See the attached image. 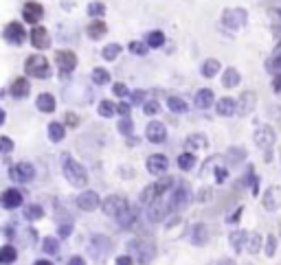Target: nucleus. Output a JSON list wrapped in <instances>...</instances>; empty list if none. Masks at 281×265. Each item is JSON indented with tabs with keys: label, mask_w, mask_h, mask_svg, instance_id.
I'll use <instances>...</instances> for the list:
<instances>
[{
	"label": "nucleus",
	"mask_w": 281,
	"mask_h": 265,
	"mask_svg": "<svg viewBox=\"0 0 281 265\" xmlns=\"http://www.w3.org/2000/svg\"><path fill=\"white\" fill-rule=\"evenodd\" d=\"M189 149H205L207 147V136L205 134H191L187 141H184Z\"/></svg>",
	"instance_id": "31"
},
{
	"label": "nucleus",
	"mask_w": 281,
	"mask_h": 265,
	"mask_svg": "<svg viewBox=\"0 0 281 265\" xmlns=\"http://www.w3.org/2000/svg\"><path fill=\"white\" fill-rule=\"evenodd\" d=\"M218 70H220V62H218V59H209V62H205V66H202V75H205V77H213Z\"/></svg>",
	"instance_id": "39"
},
{
	"label": "nucleus",
	"mask_w": 281,
	"mask_h": 265,
	"mask_svg": "<svg viewBox=\"0 0 281 265\" xmlns=\"http://www.w3.org/2000/svg\"><path fill=\"white\" fill-rule=\"evenodd\" d=\"M42 14H44V9H42V5H40V3H27V5H25V9H22V18H25L27 22H31V24L40 22Z\"/></svg>",
	"instance_id": "19"
},
{
	"label": "nucleus",
	"mask_w": 281,
	"mask_h": 265,
	"mask_svg": "<svg viewBox=\"0 0 281 265\" xmlns=\"http://www.w3.org/2000/svg\"><path fill=\"white\" fill-rule=\"evenodd\" d=\"M108 31V27H106V22H101V20H95L88 24V35H90L92 40H99V38H104Z\"/></svg>",
	"instance_id": "29"
},
{
	"label": "nucleus",
	"mask_w": 281,
	"mask_h": 265,
	"mask_svg": "<svg viewBox=\"0 0 281 265\" xmlns=\"http://www.w3.org/2000/svg\"><path fill=\"white\" fill-rule=\"evenodd\" d=\"M27 38L25 33V27H22L20 22H9L7 29H5V40L11 42V44H22Z\"/></svg>",
	"instance_id": "12"
},
{
	"label": "nucleus",
	"mask_w": 281,
	"mask_h": 265,
	"mask_svg": "<svg viewBox=\"0 0 281 265\" xmlns=\"http://www.w3.org/2000/svg\"><path fill=\"white\" fill-rule=\"evenodd\" d=\"M64 136H66V129H64L62 123H51L49 125V138H51L53 143L64 141Z\"/></svg>",
	"instance_id": "30"
},
{
	"label": "nucleus",
	"mask_w": 281,
	"mask_h": 265,
	"mask_svg": "<svg viewBox=\"0 0 281 265\" xmlns=\"http://www.w3.org/2000/svg\"><path fill=\"white\" fill-rule=\"evenodd\" d=\"M169 200L165 202V197H158L156 202L149 206V221H165L167 213H169Z\"/></svg>",
	"instance_id": "11"
},
{
	"label": "nucleus",
	"mask_w": 281,
	"mask_h": 265,
	"mask_svg": "<svg viewBox=\"0 0 281 265\" xmlns=\"http://www.w3.org/2000/svg\"><path fill=\"white\" fill-rule=\"evenodd\" d=\"M0 145H3V152H5V154H9L11 147H14V145H11V138H7V136L0 138Z\"/></svg>",
	"instance_id": "50"
},
{
	"label": "nucleus",
	"mask_w": 281,
	"mask_h": 265,
	"mask_svg": "<svg viewBox=\"0 0 281 265\" xmlns=\"http://www.w3.org/2000/svg\"><path fill=\"white\" fill-rule=\"evenodd\" d=\"M22 202H25V197H22V193L18 189L3 191V206L5 208H18V206H22Z\"/></svg>",
	"instance_id": "18"
},
{
	"label": "nucleus",
	"mask_w": 281,
	"mask_h": 265,
	"mask_svg": "<svg viewBox=\"0 0 281 265\" xmlns=\"http://www.w3.org/2000/svg\"><path fill=\"white\" fill-rule=\"evenodd\" d=\"M226 176H229V173H226L224 167H218V169H215V178H218V182H226Z\"/></svg>",
	"instance_id": "49"
},
{
	"label": "nucleus",
	"mask_w": 281,
	"mask_h": 265,
	"mask_svg": "<svg viewBox=\"0 0 281 265\" xmlns=\"http://www.w3.org/2000/svg\"><path fill=\"white\" fill-rule=\"evenodd\" d=\"M112 252V239L104 237V234H95L88 243V254H90L95 261H104V258Z\"/></svg>",
	"instance_id": "4"
},
{
	"label": "nucleus",
	"mask_w": 281,
	"mask_h": 265,
	"mask_svg": "<svg viewBox=\"0 0 281 265\" xmlns=\"http://www.w3.org/2000/svg\"><path fill=\"white\" fill-rule=\"evenodd\" d=\"M143 99H145V92H143V90H136V92L132 94V101H134V103H141Z\"/></svg>",
	"instance_id": "53"
},
{
	"label": "nucleus",
	"mask_w": 281,
	"mask_h": 265,
	"mask_svg": "<svg viewBox=\"0 0 281 265\" xmlns=\"http://www.w3.org/2000/svg\"><path fill=\"white\" fill-rule=\"evenodd\" d=\"M119 131H121V134H125V136H132V123H130L128 116L121 118V123H119Z\"/></svg>",
	"instance_id": "44"
},
{
	"label": "nucleus",
	"mask_w": 281,
	"mask_h": 265,
	"mask_svg": "<svg viewBox=\"0 0 281 265\" xmlns=\"http://www.w3.org/2000/svg\"><path fill=\"white\" fill-rule=\"evenodd\" d=\"M211 103H213V90H209V88L198 90V94H196V105L198 107H211Z\"/></svg>",
	"instance_id": "28"
},
{
	"label": "nucleus",
	"mask_w": 281,
	"mask_h": 265,
	"mask_svg": "<svg viewBox=\"0 0 281 265\" xmlns=\"http://www.w3.org/2000/svg\"><path fill=\"white\" fill-rule=\"evenodd\" d=\"M167 169H169V160H167V156H163V154H152L147 158V171L152 173V176H163Z\"/></svg>",
	"instance_id": "9"
},
{
	"label": "nucleus",
	"mask_w": 281,
	"mask_h": 265,
	"mask_svg": "<svg viewBox=\"0 0 281 265\" xmlns=\"http://www.w3.org/2000/svg\"><path fill=\"white\" fill-rule=\"evenodd\" d=\"M189 204V193L184 186H174L171 191V197H169V208L171 213H180V210Z\"/></svg>",
	"instance_id": "8"
},
{
	"label": "nucleus",
	"mask_w": 281,
	"mask_h": 265,
	"mask_svg": "<svg viewBox=\"0 0 281 265\" xmlns=\"http://www.w3.org/2000/svg\"><path fill=\"white\" fill-rule=\"evenodd\" d=\"M29 92H31V86H29V81L25 79V77L16 79L14 86H11V94H14L16 99H25V96H29Z\"/></svg>",
	"instance_id": "24"
},
{
	"label": "nucleus",
	"mask_w": 281,
	"mask_h": 265,
	"mask_svg": "<svg viewBox=\"0 0 281 265\" xmlns=\"http://www.w3.org/2000/svg\"><path fill=\"white\" fill-rule=\"evenodd\" d=\"M42 248H44L46 254H57V252H59V241L53 239V237H46L44 243H42Z\"/></svg>",
	"instance_id": "38"
},
{
	"label": "nucleus",
	"mask_w": 281,
	"mask_h": 265,
	"mask_svg": "<svg viewBox=\"0 0 281 265\" xmlns=\"http://www.w3.org/2000/svg\"><path fill=\"white\" fill-rule=\"evenodd\" d=\"M248 237L250 234L246 230H235V232H231V245H233V250H237V252H242V250H246V243H248Z\"/></svg>",
	"instance_id": "23"
},
{
	"label": "nucleus",
	"mask_w": 281,
	"mask_h": 265,
	"mask_svg": "<svg viewBox=\"0 0 281 265\" xmlns=\"http://www.w3.org/2000/svg\"><path fill=\"white\" fill-rule=\"evenodd\" d=\"M215 265H237V263L233 261V258H222V261H218Z\"/></svg>",
	"instance_id": "58"
},
{
	"label": "nucleus",
	"mask_w": 281,
	"mask_h": 265,
	"mask_svg": "<svg viewBox=\"0 0 281 265\" xmlns=\"http://www.w3.org/2000/svg\"><path fill=\"white\" fill-rule=\"evenodd\" d=\"M101 208H104V215L119 217L125 208H130V204L121 195H110V197H106V200H104V206H101Z\"/></svg>",
	"instance_id": "7"
},
{
	"label": "nucleus",
	"mask_w": 281,
	"mask_h": 265,
	"mask_svg": "<svg viewBox=\"0 0 281 265\" xmlns=\"http://www.w3.org/2000/svg\"><path fill=\"white\" fill-rule=\"evenodd\" d=\"M42 215H44V213H42V206H35V204H31V206H27V208H25V217H27L29 221L40 219Z\"/></svg>",
	"instance_id": "41"
},
{
	"label": "nucleus",
	"mask_w": 281,
	"mask_h": 265,
	"mask_svg": "<svg viewBox=\"0 0 281 265\" xmlns=\"http://www.w3.org/2000/svg\"><path fill=\"white\" fill-rule=\"evenodd\" d=\"M279 14H281V11H279Z\"/></svg>",
	"instance_id": "63"
},
{
	"label": "nucleus",
	"mask_w": 281,
	"mask_h": 265,
	"mask_svg": "<svg viewBox=\"0 0 281 265\" xmlns=\"http://www.w3.org/2000/svg\"><path fill=\"white\" fill-rule=\"evenodd\" d=\"M143 110H145V114H149V116H154V114L160 112V103H158V101H147Z\"/></svg>",
	"instance_id": "45"
},
{
	"label": "nucleus",
	"mask_w": 281,
	"mask_h": 265,
	"mask_svg": "<svg viewBox=\"0 0 281 265\" xmlns=\"http://www.w3.org/2000/svg\"><path fill=\"white\" fill-rule=\"evenodd\" d=\"M224 22L229 27H240L242 22H246V14L242 9H233V11H226L224 14Z\"/></svg>",
	"instance_id": "26"
},
{
	"label": "nucleus",
	"mask_w": 281,
	"mask_h": 265,
	"mask_svg": "<svg viewBox=\"0 0 281 265\" xmlns=\"http://www.w3.org/2000/svg\"><path fill=\"white\" fill-rule=\"evenodd\" d=\"M215 110H218L220 116H235V114H237V103L231 99V96H224V99L218 101Z\"/></svg>",
	"instance_id": "22"
},
{
	"label": "nucleus",
	"mask_w": 281,
	"mask_h": 265,
	"mask_svg": "<svg viewBox=\"0 0 281 265\" xmlns=\"http://www.w3.org/2000/svg\"><path fill=\"white\" fill-rule=\"evenodd\" d=\"M255 145L264 152V158L266 162L270 160V152H272V145H274V131L264 125V127H257L255 129Z\"/></svg>",
	"instance_id": "6"
},
{
	"label": "nucleus",
	"mask_w": 281,
	"mask_h": 265,
	"mask_svg": "<svg viewBox=\"0 0 281 265\" xmlns=\"http://www.w3.org/2000/svg\"><path fill=\"white\" fill-rule=\"evenodd\" d=\"M70 232H73V228H70V226H62V228H59V237H62V239H66Z\"/></svg>",
	"instance_id": "55"
},
{
	"label": "nucleus",
	"mask_w": 281,
	"mask_h": 265,
	"mask_svg": "<svg viewBox=\"0 0 281 265\" xmlns=\"http://www.w3.org/2000/svg\"><path fill=\"white\" fill-rule=\"evenodd\" d=\"M31 42L35 48H49L51 46V40H49V31L44 27H35L31 31Z\"/></svg>",
	"instance_id": "20"
},
{
	"label": "nucleus",
	"mask_w": 281,
	"mask_h": 265,
	"mask_svg": "<svg viewBox=\"0 0 281 265\" xmlns=\"http://www.w3.org/2000/svg\"><path fill=\"white\" fill-rule=\"evenodd\" d=\"M104 11H106V7L101 3H92L90 7H88V14H90V16H101Z\"/></svg>",
	"instance_id": "47"
},
{
	"label": "nucleus",
	"mask_w": 281,
	"mask_h": 265,
	"mask_svg": "<svg viewBox=\"0 0 281 265\" xmlns=\"http://www.w3.org/2000/svg\"><path fill=\"white\" fill-rule=\"evenodd\" d=\"M255 105H257V94L255 92H242L240 101H237V112L246 116V114L255 110Z\"/></svg>",
	"instance_id": "17"
},
{
	"label": "nucleus",
	"mask_w": 281,
	"mask_h": 265,
	"mask_svg": "<svg viewBox=\"0 0 281 265\" xmlns=\"http://www.w3.org/2000/svg\"><path fill=\"white\" fill-rule=\"evenodd\" d=\"M92 81L99 83V86H104V83L110 81V72H108L106 68H95L92 70Z\"/></svg>",
	"instance_id": "37"
},
{
	"label": "nucleus",
	"mask_w": 281,
	"mask_h": 265,
	"mask_svg": "<svg viewBox=\"0 0 281 265\" xmlns=\"http://www.w3.org/2000/svg\"><path fill=\"white\" fill-rule=\"evenodd\" d=\"M174 186H176L174 178H163V180H158V182L149 184V186H145V189L141 191L139 204H141V206H152V204L156 202L158 197H165L167 191H174Z\"/></svg>",
	"instance_id": "1"
},
{
	"label": "nucleus",
	"mask_w": 281,
	"mask_h": 265,
	"mask_svg": "<svg viewBox=\"0 0 281 265\" xmlns=\"http://www.w3.org/2000/svg\"><path fill=\"white\" fill-rule=\"evenodd\" d=\"M272 88H274V92L281 94V75L274 77V81H272Z\"/></svg>",
	"instance_id": "56"
},
{
	"label": "nucleus",
	"mask_w": 281,
	"mask_h": 265,
	"mask_svg": "<svg viewBox=\"0 0 281 265\" xmlns=\"http://www.w3.org/2000/svg\"><path fill=\"white\" fill-rule=\"evenodd\" d=\"M117 112L121 114V116H128V114H130V105H128V103H121V105H117Z\"/></svg>",
	"instance_id": "52"
},
{
	"label": "nucleus",
	"mask_w": 281,
	"mask_h": 265,
	"mask_svg": "<svg viewBox=\"0 0 281 265\" xmlns=\"http://www.w3.org/2000/svg\"><path fill=\"white\" fill-rule=\"evenodd\" d=\"M136 219H139V215H136L134 208H125L123 213L117 217V221H119V226L121 228H132L136 224Z\"/></svg>",
	"instance_id": "25"
},
{
	"label": "nucleus",
	"mask_w": 281,
	"mask_h": 265,
	"mask_svg": "<svg viewBox=\"0 0 281 265\" xmlns=\"http://www.w3.org/2000/svg\"><path fill=\"white\" fill-rule=\"evenodd\" d=\"M33 265H53V263L51 261H35Z\"/></svg>",
	"instance_id": "61"
},
{
	"label": "nucleus",
	"mask_w": 281,
	"mask_h": 265,
	"mask_svg": "<svg viewBox=\"0 0 281 265\" xmlns=\"http://www.w3.org/2000/svg\"><path fill=\"white\" fill-rule=\"evenodd\" d=\"M145 136H147V141H152V143H163L167 138V127L160 120H152L145 129Z\"/></svg>",
	"instance_id": "15"
},
{
	"label": "nucleus",
	"mask_w": 281,
	"mask_h": 265,
	"mask_svg": "<svg viewBox=\"0 0 281 265\" xmlns=\"http://www.w3.org/2000/svg\"><path fill=\"white\" fill-rule=\"evenodd\" d=\"M66 120H68V123H77V116H70V114H68Z\"/></svg>",
	"instance_id": "62"
},
{
	"label": "nucleus",
	"mask_w": 281,
	"mask_h": 265,
	"mask_svg": "<svg viewBox=\"0 0 281 265\" xmlns=\"http://www.w3.org/2000/svg\"><path fill=\"white\" fill-rule=\"evenodd\" d=\"M163 42H165V35L160 31H152L147 35V44L149 46H163Z\"/></svg>",
	"instance_id": "42"
},
{
	"label": "nucleus",
	"mask_w": 281,
	"mask_h": 265,
	"mask_svg": "<svg viewBox=\"0 0 281 265\" xmlns=\"http://www.w3.org/2000/svg\"><path fill=\"white\" fill-rule=\"evenodd\" d=\"M240 215H242V208H237V210H235V215L229 217V221H231V224H233V221H237V219H240Z\"/></svg>",
	"instance_id": "59"
},
{
	"label": "nucleus",
	"mask_w": 281,
	"mask_h": 265,
	"mask_svg": "<svg viewBox=\"0 0 281 265\" xmlns=\"http://www.w3.org/2000/svg\"><path fill=\"white\" fill-rule=\"evenodd\" d=\"M35 103H38L40 112H53V110H55V99H53V94H49V92L40 94Z\"/></svg>",
	"instance_id": "27"
},
{
	"label": "nucleus",
	"mask_w": 281,
	"mask_h": 265,
	"mask_svg": "<svg viewBox=\"0 0 281 265\" xmlns=\"http://www.w3.org/2000/svg\"><path fill=\"white\" fill-rule=\"evenodd\" d=\"M272 66H274V68H281V53L277 55V59H274V62H272Z\"/></svg>",
	"instance_id": "60"
},
{
	"label": "nucleus",
	"mask_w": 281,
	"mask_h": 265,
	"mask_svg": "<svg viewBox=\"0 0 281 265\" xmlns=\"http://www.w3.org/2000/svg\"><path fill=\"white\" fill-rule=\"evenodd\" d=\"M130 51L136 53V55H145V53H147V46H145V44H139V42H134V44H130Z\"/></svg>",
	"instance_id": "48"
},
{
	"label": "nucleus",
	"mask_w": 281,
	"mask_h": 265,
	"mask_svg": "<svg viewBox=\"0 0 281 265\" xmlns=\"http://www.w3.org/2000/svg\"><path fill=\"white\" fill-rule=\"evenodd\" d=\"M240 72H237L235 68H229L224 72V77H222V83H224V88H235L237 83H240Z\"/></svg>",
	"instance_id": "32"
},
{
	"label": "nucleus",
	"mask_w": 281,
	"mask_h": 265,
	"mask_svg": "<svg viewBox=\"0 0 281 265\" xmlns=\"http://www.w3.org/2000/svg\"><path fill=\"white\" fill-rule=\"evenodd\" d=\"M261 204H264L266 210H277L281 206V189H279V186H268Z\"/></svg>",
	"instance_id": "14"
},
{
	"label": "nucleus",
	"mask_w": 281,
	"mask_h": 265,
	"mask_svg": "<svg viewBox=\"0 0 281 265\" xmlns=\"http://www.w3.org/2000/svg\"><path fill=\"white\" fill-rule=\"evenodd\" d=\"M117 265H134L132 263V256H119L117 258Z\"/></svg>",
	"instance_id": "54"
},
{
	"label": "nucleus",
	"mask_w": 281,
	"mask_h": 265,
	"mask_svg": "<svg viewBox=\"0 0 281 265\" xmlns=\"http://www.w3.org/2000/svg\"><path fill=\"white\" fill-rule=\"evenodd\" d=\"M77 206L81 210H95L99 206V195L95 191H83L79 197H77Z\"/></svg>",
	"instance_id": "16"
},
{
	"label": "nucleus",
	"mask_w": 281,
	"mask_h": 265,
	"mask_svg": "<svg viewBox=\"0 0 281 265\" xmlns=\"http://www.w3.org/2000/svg\"><path fill=\"white\" fill-rule=\"evenodd\" d=\"M68 265H86V263H83L81 256H70L68 258Z\"/></svg>",
	"instance_id": "57"
},
{
	"label": "nucleus",
	"mask_w": 281,
	"mask_h": 265,
	"mask_svg": "<svg viewBox=\"0 0 281 265\" xmlns=\"http://www.w3.org/2000/svg\"><path fill=\"white\" fill-rule=\"evenodd\" d=\"M246 250L250 252V254H257V252L261 250V234H257V232H250V237H248V243H246Z\"/></svg>",
	"instance_id": "35"
},
{
	"label": "nucleus",
	"mask_w": 281,
	"mask_h": 265,
	"mask_svg": "<svg viewBox=\"0 0 281 265\" xmlns=\"http://www.w3.org/2000/svg\"><path fill=\"white\" fill-rule=\"evenodd\" d=\"M55 62L62 72H70V70H75V66H77V55L73 51H57Z\"/></svg>",
	"instance_id": "13"
},
{
	"label": "nucleus",
	"mask_w": 281,
	"mask_h": 265,
	"mask_svg": "<svg viewBox=\"0 0 281 265\" xmlns=\"http://www.w3.org/2000/svg\"><path fill=\"white\" fill-rule=\"evenodd\" d=\"M119 53H121V46H119V44H110V46H106V48H104V57L108 59V62L117 59Z\"/></svg>",
	"instance_id": "43"
},
{
	"label": "nucleus",
	"mask_w": 281,
	"mask_h": 265,
	"mask_svg": "<svg viewBox=\"0 0 281 265\" xmlns=\"http://www.w3.org/2000/svg\"><path fill=\"white\" fill-rule=\"evenodd\" d=\"M194 165H196V156L194 154H180L178 156V167L182 169V171H191L194 169Z\"/></svg>",
	"instance_id": "34"
},
{
	"label": "nucleus",
	"mask_w": 281,
	"mask_h": 265,
	"mask_svg": "<svg viewBox=\"0 0 281 265\" xmlns=\"http://www.w3.org/2000/svg\"><path fill=\"white\" fill-rule=\"evenodd\" d=\"M209 237H211V232H209L207 224H196L191 228V241H194V245H205Z\"/></svg>",
	"instance_id": "21"
},
{
	"label": "nucleus",
	"mask_w": 281,
	"mask_h": 265,
	"mask_svg": "<svg viewBox=\"0 0 281 265\" xmlns=\"http://www.w3.org/2000/svg\"><path fill=\"white\" fill-rule=\"evenodd\" d=\"M112 90H115L117 96H125V94H128V88H125V83H115V88H112Z\"/></svg>",
	"instance_id": "51"
},
{
	"label": "nucleus",
	"mask_w": 281,
	"mask_h": 265,
	"mask_svg": "<svg viewBox=\"0 0 281 265\" xmlns=\"http://www.w3.org/2000/svg\"><path fill=\"white\" fill-rule=\"evenodd\" d=\"M115 112H117V105L112 103V101H101V103H99V114H101V116L110 118Z\"/></svg>",
	"instance_id": "40"
},
{
	"label": "nucleus",
	"mask_w": 281,
	"mask_h": 265,
	"mask_svg": "<svg viewBox=\"0 0 281 265\" xmlns=\"http://www.w3.org/2000/svg\"><path fill=\"white\" fill-rule=\"evenodd\" d=\"M274 248H277V237L270 234V237L266 239V256H272L274 254Z\"/></svg>",
	"instance_id": "46"
},
{
	"label": "nucleus",
	"mask_w": 281,
	"mask_h": 265,
	"mask_svg": "<svg viewBox=\"0 0 281 265\" xmlns=\"http://www.w3.org/2000/svg\"><path fill=\"white\" fill-rule=\"evenodd\" d=\"M130 252L136 256L139 263H149L154 256H156V245L149 237H139V239H132L130 241Z\"/></svg>",
	"instance_id": "3"
},
{
	"label": "nucleus",
	"mask_w": 281,
	"mask_h": 265,
	"mask_svg": "<svg viewBox=\"0 0 281 265\" xmlns=\"http://www.w3.org/2000/svg\"><path fill=\"white\" fill-rule=\"evenodd\" d=\"M167 105H169V110L176 112V114H184V112H187V103H184L180 96H169V99H167Z\"/></svg>",
	"instance_id": "33"
},
{
	"label": "nucleus",
	"mask_w": 281,
	"mask_h": 265,
	"mask_svg": "<svg viewBox=\"0 0 281 265\" xmlns=\"http://www.w3.org/2000/svg\"><path fill=\"white\" fill-rule=\"evenodd\" d=\"M16 256H18V250L14 248V245H5L3 254H0V261H3V265H9V263L16 261Z\"/></svg>",
	"instance_id": "36"
},
{
	"label": "nucleus",
	"mask_w": 281,
	"mask_h": 265,
	"mask_svg": "<svg viewBox=\"0 0 281 265\" xmlns=\"http://www.w3.org/2000/svg\"><path fill=\"white\" fill-rule=\"evenodd\" d=\"M11 178L20 180V182H31L35 178V167L31 162H18V165L11 169Z\"/></svg>",
	"instance_id": "10"
},
{
	"label": "nucleus",
	"mask_w": 281,
	"mask_h": 265,
	"mask_svg": "<svg viewBox=\"0 0 281 265\" xmlns=\"http://www.w3.org/2000/svg\"><path fill=\"white\" fill-rule=\"evenodd\" d=\"M25 70H27V75L38 77V79H46V77L51 75L49 62H46V57H42V55H31L29 57L27 64H25Z\"/></svg>",
	"instance_id": "5"
},
{
	"label": "nucleus",
	"mask_w": 281,
	"mask_h": 265,
	"mask_svg": "<svg viewBox=\"0 0 281 265\" xmlns=\"http://www.w3.org/2000/svg\"><path fill=\"white\" fill-rule=\"evenodd\" d=\"M62 169H64V176H66L70 186H77V189H81V186L88 184V171L77 160L70 158V156H64Z\"/></svg>",
	"instance_id": "2"
}]
</instances>
